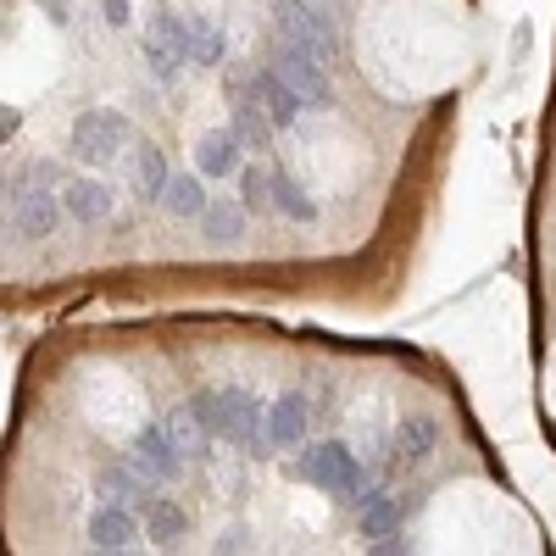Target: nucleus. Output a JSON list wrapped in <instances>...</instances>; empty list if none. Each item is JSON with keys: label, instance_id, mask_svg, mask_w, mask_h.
<instances>
[{"label": "nucleus", "instance_id": "obj_31", "mask_svg": "<svg viewBox=\"0 0 556 556\" xmlns=\"http://www.w3.org/2000/svg\"><path fill=\"white\" fill-rule=\"evenodd\" d=\"M17 123H23V117H17L12 106H0V139H12V134H17Z\"/></svg>", "mask_w": 556, "mask_h": 556}, {"label": "nucleus", "instance_id": "obj_21", "mask_svg": "<svg viewBox=\"0 0 556 556\" xmlns=\"http://www.w3.org/2000/svg\"><path fill=\"white\" fill-rule=\"evenodd\" d=\"M245 217H251V212H245L240 201H212V206L201 212V228H206L212 245H228V240L245 235Z\"/></svg>", "mask_w": 556, "mask_h": 556}, {"label": "nucleus", "instance_id": "obj_12", "mask_svg": "<svg viewBox=\"0 0 556 556\" xmlns=\"http://www.w3.org/2000/svg\"><path fill=\"white\" fill-rule=\"evenodd\" d=\"M306 401L301 395H278L273 406H267V451H290V445H301L306 440Z\"/></svg>", "mask_w": 556, "mask_h": 556}, {"label": "nucleus", "instance_id": "obj_24", "mask_svg": "<svg viewBox=\"0 0 556 556\" xmlns=\"http://www.w3.org/2000/svg\"><path fill=\"white\" fill-rule=\"evenodd\" d=\"M240 206L245 212H273V173L267 167H256V162L240 167Z\"/></svg>", "mask_w": 556, "mask_h": 556}, {"label": "nucleus", "instance_id": "obj_27", "mask_svg": "<svg viewBox=\"0 0 556 556\" xmlns=\"http://www.w3.org/2000/svg\"><path fill=\"white\" fill-rule=\"evenodd\" d=\"M101 12H106L112 28H128V0H101Z\"/></svg>", "mask_w": 556, "mask_h": 556}, {"label": "nucleus", "instance_id": "obj_26", "mask_svg": "<svg viewBox=\"0 0 556 556\" xmlns=\"http://www.w3.org/2000/svg\"><path fill=\"white\" fill-rule=\"evenodd\" d=\"M34 190H51V184H67V167L62 162H34Z\"/></svg>", "mask_w": 556, "mask_h": 556}, {"label": "nucleus", "instance_id": "obj_32", "mask_svg": "<svg viewBox=\"0 0 556 556\" xmlns=\"http://www.w3.org/2000/svg\"><path fill=\"white\" fill-rule=\"evenodd\" d=\"M45 12H51L56 23H67V0H45Z\"/></svg>", "mask_w": 556, "mask_h": 556}, {"label": "nucleus", "instance_id": "obj_28", "mask_svg": "<svg viewBox=\"0 0 556 556\" xmlns=\"http://www.w3.org/2000/svg\"><path fill=\"white\" fill-rule=\"evenodd\" d=\"M367 556H406V551H401L395 534H384V540H367Z\"/></svg>", "mask_w": 556, "mask_h": 556}, {"label": "nucleus", "instance_id": "obj_5", "mask_svg": "<svg viewBox=\"0 0 556 556\" xmlns=\"http://www.w3.org/2000/svg\"><path fill=\"white\" fill-rule=\"evenodd\" d=\"M273 73L295 89V101H301V106H317V112H329V106H334V84H329V67H323V62L290 51V45H278Z\"/></svg>", "mask_w": 556, "mask_h": 556}, {"label": "nucleus", "instance_id": "obj_20", "mask_svg": "<svg viewBox=\"0 0 556 556\" xmlns=\"http://www.w3.org/2000/svg\"><path fill=\"white\" fill-rule=\"evenodd\" d=\"M228 134L240 139L245 151H273V123H267V112L256 106V101H235V123H228Z\"/></svg>", "mask_w": 556, "mask_h": 556}, {"label": "nucleus", "instance_id": "obj_19", "mask_svg": "<svg viewBox=\"0 0 556 556\" xmlns=\"http://www.w3.org/2000/svg\"><path fill=\"white\" fill-rule=\"evenodd\" d=\"M162 206H167L173 217H201V212L212 206V195H206V178H201V173H173V178H167V195H162Z\"/></svg>", "mask_w": 556, "mask_h": 556}, {"label": "nucleus", "instance_id": "obj_11", "mask_svg": "<svg viewBox=\"0 0 556 556\" xmlns=\"http://www.w3.org/2000/svg\"><path fill=\"white\" fill-rule=\"evenodd\" d=\"M195 167H201V178H235L245 167V146L228 128H212L195 146Z\"/></svg>", "mask_w": 556, "mask_h": 556}, {"label": "nucleus", "instance_id": "obj_15", "mask_svg": "<svg viewBox=\"0 0 556 556\" xmlns=\"http://www.w3.org/2000/svg\"><path fill=\"white\" fill-rule=\"evenodd\" d=\"M162 429H167L173 451H178V456H190V462H201V456L212 451V440H217V434L201 424V417L190 412V401H184L178 412H167V424H162Z\"/></svg>", "mask_w": 556, "mask_h": 556}, {"label": "nucleus", "instance_id": "obj_8", "mask_svg": "<svg viewBox=\"0 0 556 556\" xmlns=\"http://www.w3.org/2000/svg\"><path fill=\"white\" fill-rule=\"evenodd\" d=\"M434 445H440V424L429 412H412V417H401L395 434H390V462H395V468H417V462L434 456Z\"/></svg>", "mask_w": 556, "mask_h": 556}, {"label": "nucleus", "instance_id": "obj_25", "mask_svg": "<svg viewBox=\"0 0 556 556\" xmlns=\"http://www.w3.org/2000/svg\"><path fill=\"white\" fill-rule=\"evenodd\" d=\"M146 62H151V73L156 78H173L178 73V62H184V51L173 39H162V34H146Z\"/></svg>", "mask_w": 556, "mask_h": 556}, {"label": "nucleus", "instance_id": "obj_22", "mask_svg": "<svg viewBox=\"0 0 556 556\" xmlns=\"http://www.w3.org/2000/svg\"><path fill=\"white\" fill-rule=\"evenodd\" d=\"M273 212H285L290 223H317V201L301 190V184H295L285 167L273 173Z\"/></svg>", "mask_w": 556, "mask_h": 556}, {"label": "nucleus", "instance_id": "obj_16", "mask_svg": "<svg viewBox=\"0 0 556 556\" xmlns=\"http://www.w3.org/2000/svg\"><path fill=\"white\" fill-rule=\"evenodd\" d=\"M139 518H146V540L151 545H178L184 534H190V513H184L178 501H167V495H151V506Z\"/></svg>", "mask_w": 556, "mask_h": 556}, {"label": "nucleus", "instance_id": "obj_10", "mask_svg": "<svg viewBox=\"0 0 556 556\" xmlns=\"http://www.w3.org/2000/svg\"><path fill=\"white\" fill-rule=\"evenodd\" d=\"M89 545H101V551H134L139 545V518L128 513V506L101 501L96 513H89Z\"/></svg>", "mask_w": 556, "mask_h": 556}, {"label": "nucleus", "instance_id": "obj_18", "mask_svg": "<svg viewBox=\"0 0 556 556\" xmlns=\"http://www.w3.org/2000/svg\"><path fill=\"white\" fill-rule=\"evenodd\" d=\"M167 156H162V146H139L134 151V195L139 201H162L167 195Z\"/></svg>", "mask_w": 556, "mask_h": 556}, {"label": "nucleus", "instance_id": "obj_1", "mask_svg": "<svg viewBox=\"0 0 556 556\" xmlns=\"http://www.w3.org/2000/svg\"><path fill=\"white\" fill-rule=\"evenodd\" d=\"M273 28H278V45H290V51H301V56H312L323 67L340 62V51H345L340 23L306 12L301 0H278V7H273Z\"/></svg>", "mask_w": 556, "mask_h": 556}, {"label": "nucleus", "instance_id": "obj_9", "mask_svg": "<svg viewBox=\"0 0 556 556\" xmlns=\"http://www.w3.org/2000/svg\"><path fill=\"white\" fill-rule=\"evenodd\" d=\"M401 518H406V501L390 495V490H379V484H367V495L356 501V529H362V540H384V534H395Z\"/></svg>", "mask_w": 556, "mask_h": 556}, {"label": "nucleus", "instance_id": "obj_29", "mask_svg": "<svg viewBox=\"0 0 556 556\" xmlns=\"http://www.w3.org/2000/svg\"><path fill=\"white\" fill-rule=\"evenodd\" d=\"M306 12H317V17H334L340 23V0H301Z\"/></svg>", "mask_w": 556, "mask_h": 556}, {"label": "nucleus", "instance_id": "obj_7", "mask_svg": "<svg viewBox=\"0 0 556 556\" xmlns=\"http://www.w3.org/2000/svg\"><path fill=\"white\" fill-rule=\"evenodd\" d=\"M128 462H134V468L146 473L151 484H173V479L184 473V456L173 451V440H167V429H162V424H146V429L134 434Z\"/></svg>", "mask_w": 556, "mask_h": 556}, {"label": "nucleus", "instance_id": "obj_2", "mask_svg": "<svg viewBox=\"0 0 556 556\" xmlns=\"http://www.w3.org/2000/svg\"><path fill=\"white\" fill-rule=\"evenodd\" d=\"M295 473L317 490H329L340 501H362L367 495V473H362V456L340 440H323V445H306L301 462H295Z\"/></svg>", "mask_w": 556, "mask_h": 556}, {"label": "nucleus", "instance_id": "obj_33", "mask_svg": "<svg viewBox=\"0 0 556 556\" xmlns=\"http://www.w3.org/2000/svg\"><path fill=\"white\" fill-rule=\"evenodd\" d=\"M84 556H139V551H101V545H96V551H84Z\"/></svg>", "mask_w": 556, "mask_h": 556}, {"label": "nucleus", "instance_id": "obj_17", "mask_svg": "<svg viewBox=\"0 0 556 556\" xmlns=\"http://www.w3.org/2000/svg\"><path fill=\"white\" fill-rule=\"evenodd\" d=\"M101 495L112 506H128V513H146V506H151V479L139 473L134 462H128V468H106L101 473Z\"/></svg>", "mask_w": 556, "mask_h": 556}, {"label": "nucleus", "instance_id": "obj_13", "mask_svg": "<svg viewBox=\"0 0 556 556\" xmlns=\"http://www.w3.org/2000/svg\"><path fill=\"white\" fill-rule=\"evenodd\" d=\"M62 212L67 217H78V223H106L112 217V184H101V178H73L67 184V195H62Z\"/></svg>", "mask_w": 556, "mask_h": 556}, {"label": "nucleus", "instance_id": "obj_34", "mask_svg": "<svg viewBox=\"0 0 556 556\" xmlns=\"http://www.w3.org/2000/svg\"><path fill=\"white\" fill-rule=\"evenodd\" d=\"M0 201H7V184H0Z\"/></svg>", "mask_w": 556, "mask_h": 556}, {"label": "nucleus", "instance_id": "obj_3", "mask_svg": "<svg viewBox=\"0 0 556 556\" xmlns=\"http://www.w3.org/2000/svg\"><path fill=\"white\" fill-rule=\"evenodd\" d=\"M217 440H235L240 451L262 456L267 451V406L240 384L217 390Z\"/></svg>", "mask_w": 556, "mask_h": 556}, {"label": "nucleus", "instance_id": "obj_14", "mask_svg": "<svg viewBox=\"0 0 556 556\" xmlns=\"http://www.w3.org/2000/svg\"><path fill=\"white\" fill-rule=\"evenodd\" d=\"M256 106L267 112V123H273V128H290V123L306 112V106L295 101V89H290L285 78H278L273 67H267V73H256Z\"/></svg>", "mask_w": 556, "mask_h": 556}, {"label": "nucleus", "instance_id": "obj_4", "mask_svg": "<svg viewBox=\"0 0 556 556\" xmlns=\"http://www.w3.org/2000/svg\"><path fill=\"white\" fill-rule=\"evenodd\" d=\"M123 146H128V117H123V112L89 106V112L73 117V156H78V162L101 167V162H112Z\"/></svg>", "mask_w": 556, "mask_h": 556}, {"label": "nucleus", "instance_id": "obj_30", "mask_svg": "<svg viewBox=\"0 0 556 556\" xmlns=\"http://www.w3.org/2000/svg\"><path fill=\"white\" fill-rule=\"evenodd\" d=\"M240 540H245V529H223V540H217V556H235V551H240Z\"/></svg>", "mask_w": 556, "mask_h": 556}, {"label": "nucleus", "instance_id": "obj_6", "mask_svg": "<svg viewBox=\"0 0 556 556\" xmlns=\"http://www.w3.org/2000/svg\"><path fill=\"white\" fill-rule=\"evenodd\" d=\"M56 223H62L56 195H51V190H34V184H23V190L12 195V206H7V228H12L17 240H28V245L51 240V235H56Z\"/></svg>", "mask_w": 556, "mask_h": 556}, {"label": "nucleus", "instance_id": "obj_23", "mask_svg": "<svg viewBox=\"0 0 556 556\" xmlns=\"http://www.w3.org/2000/svg\"><path fill=\"white\" fill-rule=\"evenodd\" d=\"M184 62H201V67H217L223 62V34L212 23H184Z\"/></svg>", "mask_w": 556, "mask_h": 556}]
</instances>
